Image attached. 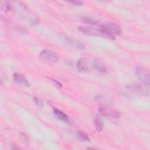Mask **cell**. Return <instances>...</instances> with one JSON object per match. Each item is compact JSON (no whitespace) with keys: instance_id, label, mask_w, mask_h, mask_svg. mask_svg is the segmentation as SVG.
Returning <instances> with one entry per match:
<instances>
[{"instance_id":"obj_12","label":"cell","mask_w":150,"mask_h":150,"mask_svg":"<svg viewBox=\"0 0 150 150\" xmlns=\"http://www.w3.org/2000/svg\"><path fill=\"white\" fill-rule=\"evenodd\" d=\"M94 125L96 130L98 132H101L104 128V122L101 118L97 115L94 118Z\"/></svg>"},{"instance_id":"obj_13","label":"cell","mask_w":150,"mask_h":150,"mask_svg":"<svg viewBox=\"0 0 150 150\" xmlns=\"http://www.w3.org/2000/svg\"><path fill=\"white\" fill-rule=\"evenodd\" d=\"M1 9L4 12L11 11L12 9V5L8 1H1Z\"/></svg>"},{"instance_id":"obj_1","label":"cell","mask_w":150,"mask_h":150,"mask_svg":"<svg viewBox=\"0 0 150 150\" xmlns=\"http://www.w3.org/2000/svg\"><path fill=\"white\" fill-rule=\"evenodd\" d=\"M99 28L103 33V36L111 39H114L115 36L120 35L121 32V28L112 22L101 23Z\"/></svg>"},{"instance_id":"obj_5","label":"cell","mask_w":150,"mask_h":150,"mask_svg":"<svg viewBox=\"0 0 150 150\" xmlns=\"http://www.w3.org/2000/svg\"><path fill=\"white\" fill-rule=\"evenodd\" d=\"M99 112L103 116L108 118H118L120 117V113L117 111L105 107H100Z\"/></svg>"},{"instance_id":"obj_11","label":"cell","mask_w":150,"mask_h":150,"mask_svg":"<svg viewBox=\"0 0 150 150\" xmlns=\"http://www.w3.org/2000/svg\"><path fill=\"white\" fill-rule=\"evenodd\" d=\"M53 113H54V115L56 117V118H57L59 120L62 121L64 122H67V123L70 122V120H69L68 116L66 114H65L64 112H63L62 111H60L59 110L54 108Z\"/></svg>"},{"instance_id":"obj_17","label":"cell","mask_w":150,"mask_h":150,"mask_svg":"<svg viewBox=\"0 0 150 150\" xmlns=\"http://www.w3.org/2000/svg\"><path fill=\"white\" fill-rule=\"evenodd\" d=\"M33 101H34V103L39 108H42L43 107V102L41 100H40L39 98H36V97H35L33 98Z\"/></svg>"},{"instance_id":"obj_14","label":"cell","mask_w":150,"mask_h":150,"mask_svg":"<svg viewBox=\"0 0 150 150\" xmlns=\"http://www.w3.org/2000/svg\"><path fill=\"white\" fill-rule=\"evenodd\" d=\"M77 137L81 141H86V142H89L90 141V138L88 137V135L81 132V131H78L77 132Z\"/></svg>"},{"instance_id":"obj_19","label":"cell","mask_w":150,"mask_h":150,"mask_svg":"<svg viewBox=\"0 0 150 150\" xmlns=\"http://www.w3.org/2000/svg\"><path fill=\"white\" fill-rule=\"evenodd\" d=\"M50 80L53 82V83L55 84V86H57L58 88H62V84L60 82H59L58 81H57V80H56L54 79H51Z\"/></svg>"},{"instance_id":"obj_10","label":"cell","mask_w":150,"mask_h":150,"mask_svg":"<svg viewBox=\"0 0 150 150\" xmlns=\"http://www.w3.org/2000/svg\"><path fill=\"white\" fill-rule=\"evenodd\" d=\"M126 88L131 91L137 94H144L146 92L148 93V91H146V89L143 86L138 84H128L127 86H126Z\"/></svg>"},{"instance_id":"obj_3","label":"cell","mask_w":150,"mask_h":150,"mask_svg":"<svg viewBox=\"0 0 150 150\" xmlns=\"http://www.w3.org/2000/svg\"><path fill=\"white\" fill-rule=\"evenodd\" d=\"M135 72L137 77L143 84L149 85V73L146 69L142 67H137L135 69Z\"/></svg>"},{"instance_id":"obj_9","label":"cell","mask_w":150,"mask_h":150,"mask_svg":"<svg viewBox=\"0 0 150 150\" xmlns=\"http://www.w3.org/2000/svg\"><path fill=\"white\" fill-rule=\"evenodd\" d=\"M13 79L14 82L18 84L26 87H28L29 86V83L26 80V77L21 73H15L13 75Z\"/></svg>"},{"instance_id":"obj_18","label":"cell","mask_w":150,"mask_h":150,"mask_svg":"<svg viewBox=\"0 0 150 150\" xmlns=\"http://www.w3.org/2000/svg\"><path fill=\"white\" fill-rule=\"evenodd\" d=\"M67 2L75 6H81L83 4V2L81 1H67Z\"/></svg>"},{"instance_id":"obj_15","label":"cell","mask_w":150,"mask_h":150,"mask_svg":"<svg viewBox=\"0 0 150 150\" xmlns=\"http://www.w3.org/2000/svg\"><path fill=\"white\" fill-rule=\"evenodd\" d=\"M81 20L83 21V22L88 24V25H99V22H98L97 21L88 18V17H81Z\"/></svg>"},{"instance_id":"obj_16","label":"cell","mask_w":150,"mask_h":150,"mask_svg":"<svg viewBox=\"0 0 150 150\" xmlns=\"http://www.w3.org/2000/svg\"><path fill=\"white\" fill-rule=\"evenodd\" d=\"M19 137L21 139L22 141H23V143L26 144H28V138L27 135L23 133V132H20L19 133Z\"/></svg>"},{"instance_id":"obj_7","label":"cell","mask_w":150,"mask_h":150,"mask_svg":"<svg viewBox=\"0 0 150 150\" xmlns=\"http://www.w3.org/2000/svg\"><path fill=\"white\" fill-rule=\"evenodd\" d=\"M66 40L67 43L71 46L78 49H84L86 48V46L85 45L81 42L80 40L72 38V37H66Z\"/></svg>"},{"instance_id":"obj_2","label":"cell","mask_w":150,"mask_h":150,"mask_svg":"<svg viewBox=\"0 0 150 150\" xmlns=\"http://www.w3.org/2000/svg\"><path fill=\"white\" fill-rule=\"evenodd\" d=\"M39 58L42 60L50 64H54L59 60V57L56 53L48 49H45L41 52L39 54Z\"/></svg>"},{"instance_id":"obj_6","label":"cell","mask_w":150,"mask_h":150,"mask_svg":"<svg viewBox=\"0 0 150 150\" xmlns=\"http://www.w3.org/2000/svg\"><path fill=\"white\" fill-rule=\"evenodd\" d=\"M77 67L80 71H88L92 68V61L90 62L87 57H81L77 62Z\"/></svg>"},{"instance_id":"obj_8","label":"cell","mask_w":150,"mask_h":150,"mask_svg":"<svg viewBox=\"0 0 150 150\" xmlns=\"http://www.w3.org/2000/svg\"><path fill=\"white\" fill-rule=\"evenodd\" d=\"M92 68L100 74H105L107 73L105 66L98 59H94L92 61Z\"/></svg>"},{"instance_id":"obj_4","label":"cell","mask_w":150,"mask_h":150,"mask_svg":"<svg viewBox=\"0 0 150 150\" xmlns=\"http://www.w3.org/2000/svg\"><path fill=\"white\" fill-rule=\"evenodd\" d=\"M79 31L86 35L91 36H102L103 33L100 28H96L92 26H80L78 28Z\"/></svg>"}]
</instances>
